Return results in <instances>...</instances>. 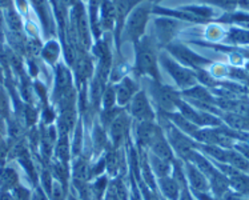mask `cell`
Listing matches in <instances>:
<instances>
[{"instance_id":"9a60e30c","label":"cell","mask_w":249,"mask_h":200,"mask_svg":"<svg viewBox=\"0 0 249 200\" xmlns=\"http://www.w3.org/2000/svg\"><path fill=\"white\" fill-rule=\"evenodd\" d=\"M68 88H71V75H70L67 68L59 67V71H57V90L64 92Z\"/></svg>"},{"instance_id":"8fae6325","label":"cell","mask_w":249,"mask_h":200,"mask_svg":"<svg viewBox=\"0 0 249 200\" xmlns=\"http://www.w3.org/2000/svg\"><path fill=\"white\" fill-rule=\"evenodd\" d=\"M103 12V27L104 28H111L112 24H113V20H115V16H116V10L115 7L112 5L111 1L108 0H104L102 7Z\"/></svg>"},{"instance_id":"5b68a950","label":"cell","mask_w":249,"mask_h":200,"mask_svg":"<svg viewBox=\"0 0 249 200\" xmlns=\"http://www.w3.org/2000/svg\"><path fill=\"white\" fill-rule=\"evenodd\" d=\"M127 128L128 119L125 115H120L113 120V123L111 124V135L115 145L123 143V140L125 139V135H127Z\"/></svg>"},{"instance_id":"2e32d148","label":"cell","mask_w":249,"mask_h":200,"mask_svg":"<svg viewBox=\"0 0 249 200\" xmlns=\"http://www.w3.org/2000/svg\"><path fill=\"white\" fill-rule=\"evenodd\" d=\"M151 167L153 168V171L160 176V178H165L169 172V162H165V160L160 159L158 156L153 155L151 158Z\"/></svg>"},{"instance_id":"d4e9b609","label":"cell","mask_w":249,"mask_h":200,"mask_svg":"<svg viewBox=\"0 0 249 200\" xmlns=\"http://www.w3.org/2000/svg\"><path fill=\"white\" fill-rule=\"evenodd\" d=\"M44 55H46V57L50 62H53L57 57V55H59V47H57V44L56 43H50L46 50H44Z\"/></svg>"},{"instance_id":"ac0fdd59","label":"cell","mask_w":249,"mask_h":200,"mask_svg":"<svg viewBox=\"0 0 249 200\" xmlns=\"http://www.w3.org/2000/svg\"><path fill=\"white\" fill-rule=\"evenodd\" d=\"M88 167L84 160H79L75 167H73V178L76 183H86V180L88 179Z\"/></svg>"},{"instance_id":"603a6c76","label":"cell","mask_w":249,"mask_h":200,"mask_svg":"<svg viewBox=\"0 0 249 200\" xmlns=\"http://www.w3.org/2000/svg\"><path fill=\"white\" fill-rule=\"evenodd\" d=\"M106 165H107L108 171L111 174L116 172L117 167H119V159H117V155L115 152H109L106 158Z\"/></svg>"},{"instance_id":"9c48e42d","label":"cell","mask_w":249,"mask_h":200,"mask_svg":"<svg viewBox=\"0 0 249 200\" xmlns=\"http://www.w3.org/2000/svg\"><path fill=\"white\" fill-rule=\"evenodd\" d=\"M172 52L176 55V56L180 59V60H183L184 63H187V64H198L200 62H203V59L201 57H198L196 54H194L192 51H189L187 48H184V47H173Z\"/></svg>"},{"instance_id":"ffe728a7","label":"cell","mask_w":249,"mask_h":200,"mask_svg":"<svg viewBox=\"0 0 249 200\" xmlns=\"http://www.w3.org/2000/svg\"><path fill=\"white\" fill-rule=\"evenodd\" d=\"M131 5H132L131 0H116L115 1V10H116V15L119 21H122L124 19V16L128 14Z\"/></svg>"},{"instance_id":"1f68e13d","label":"cell","mask_w":249,"mask_h":200,"mask_svg":"<svg viewBox=\"0 0 249 200\" xmlns=\"http://www.w3.org/2000/svg\"><path fill=\"white\" fill-rule=\"evenodd\" d=\"M0 3H1V4L7 5V4H8V3H10V0H0Z\"/></svg>"},{"instance_id":"5bb4252c","label":"cell","mask_w":249,"mask_h":200,"mask_svg":"<svg viewBox=\"0 0 249 200\" xmlns=\"http://www.w3.org/2000/svg\"><path fill=\"white\" fill-rule=\"evenodd\" d=\"M133 91H135V86H133V83L131 80H124L122 86L119 87L117 90V99H119V103L120 104H124V103H127L131 96H132Z\"/></svg>"},{"instance_id":"4dcf8cb0","label":"cell","mask_w":249,"mask_h":200,"mask_svg":"<svg viewBox=\"0 0 249 200\" xmlns=\"http://www.w3.org/2000/svg\"><path fill=\"white\" fill-rule=\"evenodd\" d=\"M181 200H192V199H191V198H189L188 194H184L183 199H181Z\"/></svg>"},{"instance_id":"7a4b0ae2","label":"cell","mask_w":249,"mask_h":200,"mask_svg":"<svg viewBox=\"0 0 249 200\" xmlns=\"http://www.w3.org/2000/svg\"><path fill=\"white\" fill-rule=\"evenodd\" d=\"M132 113L135 118L140 119L142 122H149V120H152V109L149 107V103H148L145 95L142 92L136 93L135 98H133Z\"/></svg>"},{"instance_id":"3957f363","label":"cell","mask_w":249,"mask_h":200,"mask_svg":"<svg viewBox=\"0 0 249 200\" xmlns=\"http://www.w3.org/2000/svg\"><path fill=\"white\" fill-rule=\"evenodd\" d=\"M161 135L160 129L156 126H153L149 122H142L140 127L138 128L139 142L142 145H152L153 142Z\"/></svg>"},{"instance_id":"7402d4cb","label":"cell","mask_w":249,"mask_h":200,"mask_svg":"<svg viewBox=\"0 0 249 200\" xmlns=\"http://www.w3.org/2000/svg\"><path fill=\"white\" fill-rule=\"evenodd\" d=\"M52 172L55 175L57 179L63 182V183H66V180L68 179V169L63 163H59V164L53 165V169H52Z\"/></svg>"},{"instance_id":"484cf974","label":"cell","mask_w":249,"mask_h":200,"mask_svg":"<svg viewBox=\"0 0 249 200\" xmlns=\"http://www.w3.org/2000/svg\"><path fill=\"white\" fill-rule=\"evenodd\" d=\"M51 195L52 200H64V187L60 183H53Z\"/></svg>"},{"instance_id":"83f0119b","label":"cell","mask_w":249,"mask_h":200,"mask_svg":"<svg viewBox=\"0 0 249 200\" xmlns=\"http://www.w3.org/2000/svg\"><path fill=\"white\" fill-rule=\"evenodd\" d=\"M103 100H104V106H106L107 109L112 108L113 103H115V91L112 88H108L107 91L104 92V95H103Z\"/></svg>"},{"instance_id":"52a82bcc","label":"cell","mask_w":249,"mask_h":200,"mask_svg":"<svg viewBox=\"0 0 249 200\" xmlns=\"http://www.w3.org/2000/svg\"><path fill=\"white\" fill-rule=\"evenodd\" d=\"M151 147H152L153 155H155V156H158V158L165 160V162H171V160H172V151L169 148L167 140L163 138V135H160V136L153 142V144Z\"/></svg>"},{"instance_id":"ba28073f","label":"cell","mask_w":249,"mask_h":200,"mask_svg":"<svg viewBox=\"0 0 249 200\" xmlns=\"http://www.w3.org/2000/svg\"><path fill=\"white\" fill-rule=\"evenodd\" d=\"M171 142L175 145V148L178 149V152H180L181 156L184 158H188L189 154L192 152L191 151V143H189L188 139H185L184 136H181L180 133L176 132V131H173L171 133Z\"/></svg>"},{"instance_id":"f1b7e54d","label":"cell","mask_w":249,"mask_h":200,"mask_svg":"<svg viewBox=\"0 0 249 200\" xmlns=\"http://www.w3.org/2000/svg\"><path fill=\"white\" fill-rule=\"evenodd\" d=\"M93 138H95L93 139V140H95V144H96L99 148L106 144V133H104V131H102L100 128H96Z\"/></svg>"},{"instance_id":"7c38bea8","label":"cell","mask_w":249,"mask_h":200,"mask_svg":"<svg viewBox=\"0 0 249 200\" xmlns=\"http://www.w3.org/2000/svg\"><path fill=\"white\" fill-rule=\"evenodd\" d=\"M187 174H188V179L191 182V184L194 188L196 190H204V188H207V183H205V180H204L203 175L200 174V171L192 167V165H188L187 167Z\"/></svg>"},{"instance_id":"4316f807","label":"cell","mask_w":249,"mask_h":200,"mask_svg":"<svg viewBox=\"0 0 249 200\" xmlns=\"http://www.w3.org/2000/svg\"><path fill=\"white\" fill-rule=\"evenodd\" d=\"M106 185H107V179H106V178H102V179H99L96 183L93 184V187H92V192L96 194L97 198H100V196L104 194Z\"/></svg>"},{"instance_id":"6da1fadb","label":"cell","mask_w":249,"mask_h":200,"mask_svg":"<svg viewBox=\"0 0 249 200\" xmlns=\"http://www.w3.org/2000/svg\"><path fill=\"white\" fill-rule=\"evenodd\" d=\"M148 8L149 7L147 4H144L139 5L138 8L133 10V12L129 16V19H128L127 28H125L128 37L138 39L139 36L142 35V31H144V26H145L148 19Z\"/></svg>"},{"instance_id":"44dd1931","label":"cell","mask_w":249,"mask_h":200,"mask_svg":"<svg viewBox=\"0 0 249 200\" xmlns=\"http://www.w3.org/2000/svg\"><path fill=\"white\" fill-rule=\"evenodd\" d=\"M77 75L80 77H83V79H86L87 76H89L92 72V67H91V63H89V60H80L79 62V64H77Z\"/></svg>"},{"instance_id":"8992f818","label":"cell","mask_w":249,"mask_h":200,"mask_svg":"<svg viewBox=\"0 0 249 200\" xmlns=\"http://www.w3.org/2000/svg\"><path fill=\"white\" fill-rule=\"evenodd\" d=\"M167 68H169V71L172 73V76L175 77V80L180 84V86H191L194 84V76L191 75V72H188L187 70H184L181 67H178V64H173L172 62L165 63Z\"/></svg>"},{"instance_id":"d6a6232c","label":"cell","mask_w":249,"mask_h":200,"mask_svg":"<svg viewBox=\"0 0 249 200\" xmlns=\"http://www.w3.org/2000/svg\"><path fill=\"white\" fill-rule=\"evenodd\" d=\"M70 200H77V199H75V198H71V199H70Z\"/></svg>"},{"instance_id":"4fadbf2b","label":"cell","mask_w":249,"mask_h":200,"mask_svg":"<svg viewBox=\"0 0 249 200\" xmlns=\"http://www.w3.org/2000/svg\"><path fill=\"white\" fill-rule=\"evenodd\" d=\"M158 102L159 104L164 108V109H168V111H171L175 108V96H173V93L167 90V88H163V90H160L158 93Z\"/></svg>"},{"instance_id":"cb8c5ba5","label":"cell","mask_w":249,"mask_h":200,"mask_svg":"<svg viewBox=\"0 0 249 200\" xmlns=\"http://www.w3.org/2000/svg\"><path fill=\"white\" fill-rule=\"evenodd\" d=\"M172 119H173V122L178 124L180 128H183L185 132H194L195 131V127L192 126V124L189 123L188 119L183 118V116H178H178H173Z\"/></svg>"},{"instance_id":"f546056e","label":"cell","mask_w":249,"mask_h":200,"mask_svg":"<svg viewBox=\"0 0 249 200\" xmlns=\"http://www.w3.org/2000/svg\"><path fill=\"white\" fill-rule=\"evenodd\" d=\"M145 196H147V200H159V198L155 194H149V192H145Z\"/></svg>"},{"instance_id":"277c9868","label":"cell","mask_w":249,"mask_h":200,"mask_svg":"<svg viewBox=\"0 0 249 200\" xmlns=\"http://www.w3.org/2000/svg\"><path fill=\"white\" fill-rule=\"evenodd\" d=\"M138 66L140 71L156 75V62H155V55L151 48L148 47L140 48L138 55Z\"/></svg>"},{"instance_id":"30bf717a","label":"cell","mask_w":249,"mask_h":200,"mask_svg":"<svg viewBox=\"0 0 249 200\" xmlns=\"http://www.w3.org/2000/svg\"><path fill=\"white\" fill-rule=\"evenodd\" d=\"M160 188L164 192V195L167 196L168 199L176 200L178 196V184L176 180L169 179V178H161L160 179Z\"/></svg>"},{"instance_id":"e0dca14e","label":"cell","mask_w":249,"mask_h":200,"mask_svg":"<svg viewBox=\"0 0 249 200\" xmlns=\"http://www.w3.org/2000/svg\"><path fill=\"white\" fill-rule=\"evenodd\" d=\"M70 152L71 151H70V144H68L67 135H63V136H60V140L56 145V154L63 163H66L67 160L70 159Z\"/></svg>"},{"instance_id":"d6986e66","label":"cell","mask_w":249,"mask_h":200,"mask_svg":"<svg viewBox=\"0 0 249 200\" xmlns=\"http://www.w3.org/2000/svg\"><path fill=\"white\" fill-rule=\"evenodd\" d=\"M18 182V175L14 169H4L0 172V184L3 185L4 188H11L14 187Z\"/></svg>"}]
</instances>
